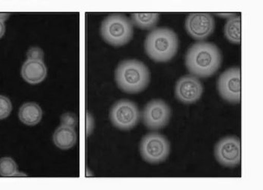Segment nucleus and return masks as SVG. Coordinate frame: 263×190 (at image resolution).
<instances>
[{
	"instance_id": "obj_1",
	"label": "nucleus",
	"mask_w": 263,
	"mask_h": 190,
	"mask_svg": "<svg viewBox=\"0 0 263 190\" xmlns=\"http://www.w3.org/2000/svg\"><path fill=\"white\" fill-rule=\"evenodd\" d=\"M222 55L218 47L208 42H198L190 47L186 56L185 65L193 75L209 78L220 69Z\"/></svg>"
},
{
	"instance_id": "obj_21",
	"label": "nucleus",
	"mask_w": 263,
	"mask_h": 190,
	"mask_svg": "<svg viewBox=\"0 0 263 190\" xmlns=\"http://www.w3.org/2000/svg\"><path fill=\"white\" fill-rule=\"evenodd\" d=\"M95 127V121L91 113L87 112L86 115V134L87 136H90Z\"/></svg>"
},
{
	"instance_id": "obj_3",
	"label": "nucleus",
	"mask_w": 263,
	"mask_h": 190,
	"mask_svg": "<svg viewBox=\"0 0 263 190\" xmlns=\"http://www.w3.org/2000/svg\"><path fill=\"white\" fill-rule=\"evenodd\" d=\"M178 49V35L167 27L154 29L144 41L146 53L155 62L170 61L176 55Z\"/></svg>"
},
{
	"instance_id": "obj_23",
	"label": "nucleus",
	"mask_w": 263,
	"mask_h": 190,
	"mask_svg": "<svg viewBox=\"0 0 263 190\" xmlns=\"http://www.w3.org/2000/svg\"><path fill=\"white\" fill-rule=\"evenodd\" d=\"M9 15L10 14H8V13H0V20L5 22V21L9 18Z\"/></svg>"
},
{
	"instance_id": "obj_16",
	"label": "nucleus",
	"mask_w": 263,
	"mask_h": 190,
	"mask_svg": "<svg viewBox=\"0 0 263 190\" xmlns=\"http://www.w3.org/2000/svg\"><path fill=\"white\" fill-rule=\"evenodd\" d=\"M224 35L227 40L231 43H240L241 42V17L239 15L235 14L229 17L224 27Z\"/></svg>"
},
{
	"instance_id": "obj_7",
	"label": "nucleus",
	"mask_w": 263,
	"mask_h": 190,
	"mask_svg": "<svg viewBox=\"0 0 263 190\" xmlns=\"http://www.w3.org/2000/svg\"><path fill=\"white\" fill-rule=\"evenodd\" d=\"M171 118V108L161 100L149 102L142 111V121L147 129L158 130L165 127Z\"/></svg>"
},
{
	"instance_id": "obj_22",
	"label": "nucleus",
	"mask_w": 263,
	"mask_h": 190,
	"mask_svg": "<svg viewBox=\"0 0 263 190\" xmlns=\"http://www.w3.org/2000/svg\"><path fill=\"white\" fill-rule=\"evenodd\" d=\"M6 32V25H5L4 21L0 20V39L4 35Z\"/></svg>"
},
{
	"instance_id": "obj_20",
	"label": "nucleus",
	"mask_w": 263,
	"mask_h": 190,
	"mask_svg": "<svg viewBox=\"0 0 263 190\" xmlns=\"http://www.w3.org/2000/svg\"><path fill=\"white\" fill-rule=\"evenodd\" d=\"M27 60H42L44 61L45 53L40 47H32L27 53Z\"/></svg>"
},
{
	"instance_id": "obj_15",
	"label": "nucleus",
	"mask_w": 263,
	"mask_h": 190,
	"mask_svg": "<svg viewBox=\"0 0 263 190\" xmlns=\"http://www.w3.org/2000/svg\"><path fill=\"white\" fill-rule=\"evenodd\" d=\"M160 18L158 13H133L131 14V22L133 25L142 29L151 30L154 28Z\"/></svg>"
},
{
	"instance_id": "obj_24",
	"label": "nucleus",
	"mask_w": 263,
	"mask_h": 190,
	"mask_svg": "<svg viewBox=\"0 0 263 190\" xmlns=\"http://www.w3.org/2000/svg\"><path fill=\"white\" fill-rule=\"evenodd\" d=\"M217 15L220 16V17H227V18H229V17H232V16L235 15V14H234V13H227V14H225V13H223V14H217Z\"/></svg>"
},
{
	"instance_id": "obj_2",
	"label": "nucleus",
	"mask_w": 263,
	"mask_h": 190,
	"mask_svg": "<svg viewBox=\"0 0 263 190\" xmlns=\"http://www.w3.org/2000/svg\"><path fill=\"white\" fill-rule=\"evenodd\" d=\"M115 81L123 92L137 93L142 92L150 82V71L142 62L126 60L118 64L115 70Z\"/></svg>"
},
{
	"instance_id": "obj_8",
	"label": "nucleus",
	"mask_w": 263,
	"mask_h": 190,
	"mask_svg": "<svg viewBox=\"0 0 263 190\" xmlns=\"http://www.w3.org/2000/svg\"><path fill=\"white\" fill-rule=\"evenodd\" d=\"M220 97L230 103H239L241 100V70L230 68L220 74L217 81Z\"/></svg>"
},
{
	"instance_id": "obj_4",
	"label": "nucleus",
	"mask_w": 263,
	"mask_h": 190,
	"mask_svg": "<svg viewBox=\"0 0 263 190\" xmlns=\"http://www.w3.org/2000/svg\"><path fill=\"white\" fill-rule=\"evenodd\" d=\"M100 34L109 45L123 46L133 38V25L131 20L124 14H110L102 21Z\"/></svg>"
},
{
	"instance_id": "obj_11",
	"label": "nucleus",
	"mask_w": 263,
	"mask_h": 190,
	"mask_svg": "<svg viewBox=\"0 0 263 190\" xmlns=\"http://www.w3.org/2000/svg\"><path fill=\"white\" fill-rule=\"evenodd\" d=\"M175 97L184 104H193L202 97L203 86L196 76L188 74L181 77L175 86Z\"/></svg>"
},
{
	"instance_id": "obj_13",
	"label": "nucleus",
	"mask_w": 263,
	"mask_h": 190,
	"mask_svg": "<svg viewBox=\"0 0 263 190\" xmlns=\"http://www.w3.org/2000/svg\"><path fill=\"white\" fill-rule=\"evenodd\" d=\"M77 138V133L74 129L61 126L53 133V141L58 148L69 150L76 145Z\"/></svg>"
},
{
	"instance_id": "obj_5",
	"label": "nucleus",
	"mask_w": 263,
	"mask_h": 190,
	"mask_svg": "<svg viewBox=\"0 0 263 190\" xmlns=\"http://www.w3.org/2000/svg\"><path fill=\"white\" fill-rule=\"evenodd\" d=\"M139 149L143 160L149 163L158 164L164 162L170 155V144L165 136L152 132L142 138Z\"/></svg>"
},
{
	"instance_id": "obj_9",
	"label": "nucleus",
	"mask_w": 263,
	"mask_h": 190,
	"mask_svg": "<svg viewBox=\"0 0 263 190\" xmlns=\"http://www.w3.org/2000/svg\"><path fill=\"white\" fill-rule=\"evenodd\" d=\"M214 157L220 165L234 168L241 161V144L235 136L220 139L214 147Z\"/></svg>"
},
{
	"instance_id": "obj_18",
	"label": "nucleus",
	"mask_w": 263,
	"mask_h": 190,
	"mask_svg": "<svg viewBox=\"0 0 263 190\" xmlns=\"http://www.w3.org/2000/svg\"><path fill=\"white\" fill-rule=\"evenodd\" d=\"M12 110L11 100L5 96L0 95V120L6 119Z\"/></svg>"
},
{
	"instance_id": "obj_17",
	"label": "nucleus",
	"mask_w": 263,
	"mask_h": 190,
	"mask_svg": "<svg viewBox=\"0 0 263 190\" xmlns=\"http://www.w3.org/2000/svg\"><path fill=\"white\" fill-rule=\"evenodd\" d=\"M17 173V165L12 158L3 157L0 159V176L10 178L15 177Z\"/></svg>"
},
{
	"instance_id": "obj_6",
	"label": "nucleus",
	"mask_w": 263,
	"mask_h": 190,
	"mask_svg": "<svg viewBox=\"0 0 263 190\" xmlns=\"http://www.w3.org/2000/svg\"><path fill=\"white\" fill-rule=\"evenodd\" d=\"M109 118L115 127L121 130H129L139 123L140 111L134 102L121 100L112 105Z\"/></svg>"
},
{
	"instance_id": "obj_12",
	"label": "nucleus",
	"mask_w": 263,
	"mask_h": 190,
	"mask_svg": "<svg viewBox=\"0 0 263 190\" xmlns=\"http://www.w3.org/2000/svg\"><path fill=\"white\" fill-rule=\"evenodd\" d=\"M48 74L46 65L42 60H27L21 68V75L30 84H37L46 79Z\"/></svg>"
},
{
	"instance_id": "obj_10",
	"label": "nucleus",
	"mask_w": 263,
	"mask_h": 190,
	"mask_svg": "<svg viewBox=\"0 0 263 190\" xmlns=\"http://www.w3.org/2000/svg\"><path fill=\"white\" fill-rule=\"evenodd\" d=\"M215 28V21L210 13H191L185 22L187 33L196 40L202 41L210 36Z\"/></svg>"
},
{
	"instance_id": "obj_19",
	"label": "nucleus",
	"mask_w": 263,
	"mask_h": 190,
	"mask_svg": "<svg viewBox=\"0 0 263 190\" xmlns=\"http://www.w3.org/2000/svg\"><path fill=\"white\" fill-rule=\"evenodd\" d=\"M78 123H79V119H78L77 115L76 113H71V112H66V113L61 115V126L76 129V126H78Z\"/></svg>"
},
{
	"instance_id": "obj_14",
	"label": "nucleus",
	"mask_w": 263,
	"mask_h": 190,
	"mask_svg": "<svg viewBox=\"0 0 263 190\" xmlns=\"http://www.w3.org/2000/svg\"><path fill=\"white\" fill-rule=\"evenodd\" d=\"M18 118L27 126H35L42 120V108L35 102H26L19 109Z\"/></svg>"
}]
</instances>
